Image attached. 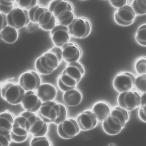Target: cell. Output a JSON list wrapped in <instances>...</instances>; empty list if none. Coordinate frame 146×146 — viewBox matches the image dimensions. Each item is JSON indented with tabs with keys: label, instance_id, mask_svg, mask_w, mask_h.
<instances>
[{
	"label": "cell",
	"instance_id": "6da1fadb",
	"mask_svg": "<svg viewBox=\"0 0 146 146\" xmlns=\"http://www.w3.org/2000/svg\"><path fill=\"white\" fill-rule=\"evenodd\" d=\"M85 74V69L79 61L67 64L57 79L58 88L63 92L76 88Z\"/></svg>",
	"mask_w": 146,
	"mask_h": 146
},
{
	"label": "cell",
	"instance_id": "7a4b0ae2",
	"mask_svg": "<svg viewBox=\"0 0 146 146\" xmlns=\"http://www.w3.org/2000/svg\"><path fill=\"white\" fill-rule=\"evenodd\" d=\"M62 60V48L54 46L36 58L35 68L39 74L49 75L58 67Z\"/></svg>",
	"mask_w": 146,
	"mask_h": 146
},
{
	"label": "cell",
	"instance_id": "3957f363",
	"mask_svg": "<svg viewBox=\"0 0 146 146\" xmlns=\"http://www.w3.org/2000/svg\"><path fill=\"white\" fill-rule=\"evenodd\" d=\"M129 118V112L118 106H116L102 121V129L108 135H117L124 129Z\"/></svg>",
	"mask_w": 146,
	"mask_h": 146
},
{
	"label": "cell",
	"instance_id": "277c9868",
	"mask_svg": "<svg viewBox=\"0 0 146 146\" xmlns=\"http://www.w3.org/2000/svg\"><path fill=\"white\" fill-rule=\"evenodd\" d=\"M38 113L39 117L46 123L57 125L68 118L66 107L55 100L42 102Z\"/></svg>",
	"mask_w": 146,
	"mask_h": 146
},
{
	"label": "cell",
	"instance_id": "5b68a950",
	"mask_svg": "<svg viewBox=\"0 0 146 146\" xmlns=\"http://www.w3.org/2000/svg\"><path fill=\"white\" fill-rule=\"evenodd\" d=\"M28 12L30 21L37 24L43 30L51 31L57 25L53 14L43 6L36 5Z\"/></svg>",
	"mask_w": 146,
	"mask_h": 146
},
{
	"label": "cell",
	"instance_id": "8992f818",
	"mask_svg": "<svg viewBox=\"0 0 146 146\" xmlns=\"http://www.w3.org/2000/svg\"><path fill=\"white\" fill-rule=\"evenodd\" d=\"M25 93V90L19 84L15 82H7L1 89V97L11 105L20 104Z\"/></svg>",
	"mask_w": 146,
	"mask_h": 146
},
{
	"label": "cell",
	"instance_id": "52a82bcc",
	"mask_svg": "<svg viewBox=\"0 0 146 146\" xmlns=\"http://www.w3.org/2000/svg\"><path fill=\"white\" fill-rule=\"evenodd\" d=\"M25 125L29 134L33 137L46 135L49 129L48 124L45 122L36 113L27 111H25Z\"/></svg>",
	"mask_w": 146,
	"mask_h": 146
},
{
	"label": "cell",
	"instance_id": "ba28073f",
	"mask_svg": "<svg viewBox=\"0 0 146 146\" xmlns=\"http://www.w3.org/2000/svg\"><path fill=\"white\" fill-rule=\"evenodd\" d=\"M70 36L77 39H83L88 36L91 31V25L88 19L76 17L68 27Z\"/></svg>",
	"mask_w": 146,
	"mask_h": 146
},
{
	"label": "cell",
	"instance_id": "9c48e42d",
	"mask_svg": "<svg viewBox=\"0 0 146 146\" xmlns=\"http://www.w3.org/2000/svg\"><path fill=\"white\" fill-rule=\"evenodd\" d=\"M25 111L19 114L15 118L11 135L12 141L16 143H21L25 141L29 137V132L25 125Z\"/></svg>",
	"mask_w": 146,
	"mask_h": 146
},
{
	"label": "cell",
	"instance_id": "30bf717a",
	"mask_svg": "<svg viewBox=\"0 0 146 146\" xmlns=\"http://www.w3.org/2000/svg\"><path fill=\"white\" fill-rule=\"evenodd\" d=\"M117 101L119 106L128 111H133L141 106V95L132 90L119 93Z\"/></svg>",
	"mask_w": 146,
	"mask_h": 146
},
{
	"label": "cell",
	"instance_id": "8fae6325",
	"mask_svg": "<svg viewBox=\"0 0 146 146\" xmlns=\"http://www.w3.org/2000/svg\"><path fill=\"white\" fill-rule=\"evenodd\" d=\"M7 20L8 25L17 30L24 28L30 22L28 11L18 7H14L7 15Z\"/></svg>",
	"mask_w": 146,
	"mask_h": 146
},
{
	"label": "cell",
	"instance_id": "7c38bea8",
	"mask_svg": "<svg viewBox=\"0 0 146 146\" xmlns=\"http://www.w3.org/2000/svg\"><path fill=\"white\" fill-rule=\"evenodd\" d=\"M136 76L132 72L124 71L117 74L113 81V86L119 93L131 90L134 87Z\"/></svg>",
	"mask_w": 146,
	"mask_h": 146
},
{
	"label": "cell",
	"instance_id": "4fadbf2b",
	"mask_svg": "<svg viewBox=\"0 0 146 146\" xmlns=\"http://www.w3.org/2000/svg\"><path fill=\"white\" fill-rule=\"evenodd\" d=\"M42 83L40 74L36 71L32 70L22 73L19 79V84L25 92L35 91Z\"/></svg>",
	"mask_w": 146,
	"mask_h": 146
},
{
	"label": "cell",
	"instance_id": "5bb4252c",
	"mask_svg": "<svg viewBox=\"0 0 146 146\" xmlns=\"http://www.w3.org/2000/svg\"><path fill=\"white\" fill-rule=\"evenodd\" d=\"M79 125L74 118H67L58 125L57 132L61 138L70 139L77 135L81 131Z\"/></svg>",
	"mask_w": 146,
	"mask_h": 146
},
{
	"label": "cell",
	"instance_id": "9a60e30c",
	"mask_svg": "<svg viewBox=\"0 0 146 146\" xmlns=\"http://www.w3.org/2000/svg\"><path fill=\"white\" fill-rule=\"evenodd\" d=\"M136 14L131 5L126 4L124 6L117 9L114 13V20L117 24L122 26L131 25L135 19Z\"/></svg>",
	"mask_w": 146,
	"mask_h": 146
},
{
	"label": "cell",
	"instance_id": "2e32d148",
	"mask_svg": "<svg viewBox=\"0 0 146 146\" xmlns=\"http://www.w3.org/2000/svg\"><path fill=\"white\" fill-rule=\"evenodd\" d=\"M81 130L89 131L96 127L99 121L91 110H85L79 113L76 119Z\"/></svg>",
	"mask_w": 146,
	"mask_h": 146
},
{
	"label": "cell",
	"instance_id": "e0dca14e",
	"mask_svg": "<svg viewBox=\"0 0 146 146\" xmlns=\"http://www.w3.org/2000/svg\"><path fill=\"white\" fill-rule=\"evenodd\" d=\"M50 37L55 46L62 48L70 42V35L68 27L57 24L50 31Z\"/></svg>",
	"mask_w": 146,
	"mask_h": 146
},
{
	"label": "cell",
	"instance_id": "ac0fdd59",
	"mask_svg": "<svg viewBox=\"0 0 146 146\" xmlns=\"http://www.w3.org/2000/svg\"><path fill=\"white\" fill-rule=\"evenodd\" d=\"M42 103L35 91H28L25 92L20 104L25 111L36 113L38 112Z\"/></svg>",
	"mask_w": 146,
	"mask_h": 146
},
{
	"label": "cell",
	"instance_id": "d6986e66",
	"mask_svg": "<svg viewBox=\"0 0 146 146\" xmlns=\"http://www.w3.org/2000/svg\"><path fill=\"white\" fill-rule=\"evenodd\" d=\"M61 48L62 60L67 64L79 61L82 56V52L76 43L69 42Z\"/></svg>",
	"mask_w": 146,
	"mask_h": 146
},
{
	"label": "cell",
	"instance_id": "ffe728a7",
	"mask_svg": "<svg viewBox=\"0 0 146 146\" xmlns=\"http://www.w3.org/2000/svg\"><path fill=\"white\" fill-rule=\"evenodd\" d=\"M35 91L42 102L54 100L58 95L57 88L50 83H42Z\"/></svg>",
	"mask_w": 146,
	"mask_h": 146
},
{
	"label": "cell",
	"instance_id": "44dd1931",
	"mask_svg": "<svg viewBox=\"0 0 146 146\" xmlns=\"http://www.w3.org/2000/svg\"><path fill=\"white\" fill-rule=\"evenodd\" d=\"M63 100L66 106L75 107L80 105L82 102V94L79 89L74 88L64 92Z\"/></svg>",
	"mask_w": 146,
	"mask_h": 146
},
{
	"label": "cell",
	"instance_id": "7402d4cb",
	"mask_svg": "<svg viewBox=\"0 0 146 146\" xmlns=\"http://www.w3.org/2000/svg\"><path fill=\"white\" fill-rule=\"evenodd\" d=\"M15 119L13 114L7 110L0 113V134H11Z\"/></svg>",
	"mask_w": 146,
	"mask_h": 146
},
{
	"label": "cell",
	"instance_id": "603a6c76",
	"mask_svg": "<svg viewBox=\"0 0 146 146\" xmlns=\"http://www.w3.org/2000/svg\"><path fill=\"white\" fill-rule=\"evenodd\" d=\"M111 109L108 102L100 100L94 104L91 110L95 114L98 121L102 122L110 114Z\"/></svg>",
	"mask_w": 146,
	"mask_h": 146
},
{
	"label": "cell",
	"instance_id": "cb8c5ba5",
	"mask_svg": "<svg viewBox=\"0 0 146 146\" xmlns=\"http://www.w3.org/2000/svg\"><path fill=\"white\" fill-rule=\"evenodd\" d=\"M48 9L57 17L61 13L67 10H73L71 3L65 0H53L50 1L48 5Z\"/></svg>",
	"mask_w": 146,
	"mask_h": 146
},
{
	"label": "cell",
	"instance_id": "d4e9b609",
	"mask_svg": "<svg viewBox=\"0 0 146 146\" xmlns=\"http://www.w3.org/2000/svg\"><path fill=\"white\" fill-rule=\"evenodd\" d=\"M0 37L4 42L8 44H13L18 39V31L15 28L7 25L0 31Z\"/></svg>",
	"mask_w": 146,
	"mask_h": 146
},
{
	"label": "cell",
	"instance_id": "484cf974",
	"mask_svg": "<svg viewBox=\"0 0 146 146\" xmlns=\"http://www.w3.org/2000/svg\"><path fill=\"white\" fill-rule=\"evenodd\" d=\"M75 18L73 10H67L61 13L55 19L57 24L68 27Z\"/></svg>",
	"mask_w": 146,
	"mask_h": 146
},
{
	"label": "cell",
	"instance_id": "4316f807",
	"mask_svg": "<svg viewBox=\"0 0 146 146\" xmlns=\"http://www.w3.org/2000/svg\"><path fill=\"white\" fill-rule=\"evenodd\" d=\"M135 39L136 42L142 46H146V24L139 26L136 32Z\"/></svg>",
	"mask_w": 146,
	"mask_h": 146
},
{
	"label": "cell",
	"instance_id": "83f0119b",
	"mask_svg": "<svg viewBox=\"0 0 146 146\" xmlns=\"http://www.w3.org/2000/svg\"><path fill=\"white\" fill-rule=\"evenodd\" d=\"M131 5L137 16H143L146 14V0H134Z\"/></svg>",
	"mask_w": 146,
	"mask_h": 146
},
{
	"label": "cell",
	"instance_id": "f1b7e54d",
	"mask_svg": "<svg viewBox=\"0 0 146 146\" xmlns=\"http://www.w3.org/2000/svg\"><path fill=\"white\" fill-rule=\"evenodd\" d=\"M134 87L137 91L143 94L146 91V74L138 75L134 81Z\"/></svg>",
	"mask_w": 146,
	"mask_h": 146
},
{
	"label": "cell",
	"instance_id": "f546056e",
	"mask_svg": "<svg viewBox=\"0 0 146 146\" xmlns=\"http://www.w3.org/2000/svg\"><path fill=\"white\" fill-rule=\"evenodd\" d=\"M30 146H52L49 138L46 136L33 137L30 143Z\"/></svg>",
	"mask_w": 146,
	"mask_h": 146
},
{
	"label": "cell",
	"instance_id": "4dcf8cb0",
	"mask_svg": "<svg viewBox=\"0 0 146 146\" xmlns=\"http://www.w3.org/2000/svg\"><path fill=\"white\" fill-rule=\"evenodd\" d=\"M135 71L138 75L146 74V58L145 56L139 57L134 64Z\"/></svg>",
	"mask_w": 146,
	"mask_h": 146
},
{
	"label": "cell",
	"instance_id": "1f68e13d",
	"mask_svg": "<svg viewBox=\"0 0 146 146\" xmlns=\"http://www.w3.org/2000/svg\"><path fill=\"white\" fill-rule=\"evenodd\" d=\"M15 2L13 0H0V13L7 16L14 8Z\"/></svg>",
	"mask_w": 146,
	"mask_h": 146
},
{
	"label": "cell",
	"instance_id": "d6a6232c",
	"mask_svg": "<svg viewBox=\"0 0 146 146\" xmlns=\"http://www.w3.org/2000/svg\"><path fill=\"white\" fill-rule=\"evenodd\" d=\"M15 1V3L17 5L18 7L28 11L37 5L38 1L17 0V1Z\"/></svg>",
	"mask_w": 146,
	"mask_h": 146
},
{
	"label": "cell",
	"instance_id": "836d02e7",
	"mask_svg": "<svg viewBox=\"0 0 146 146\" xmlns=\"http://www.w3.org/2000/svg\"><path fill=\"white\" fill-rule=\"evenodd\" d=\"M109 3L112 6L117 9H119L127 4V1L126 0H110Z\"/></svg>",
	"mask_w": 146,
	"mask_h": 146
},
{
	"label": "cell",
	"instance_id": "e575fe53",
	"mask_svg": "<svg viewBox=\"0 0 146 146\" xmlns=\"http://www.w3.org/2000/svg\"><path fill=\"white\" fill-rule=\"evenodd\" d=\"M146 106L139 107L138 111V116L141 121L144 123L146 122Z\"/></svg>",
	"mask_w": 146,
	"mask_h": 146
},
{
	"label": "cell",
	"instance_id": "d590c367",
	"mask_svg": "<svg viewBox=\"0 0 146 146\" xmlns=\"http://www.w3.org/2000/svg\"><path fill=\"white\" fill-rule=\"evenodd\" d=\"M8 25L7 16L0 13V31Z\"/></svg>",
	"mask_w": 146,
	"mask_h": 146
},
{
	"label": "cell",
	"instance_id": "8d00e7d4",
	"mask_svg": "<svg viewBox=\"0 0 146 146\" xmlns=\"http://www.w3.org/2000/svg\"><path fill=\"white\" fill-rule=\"evenodd\" d=\"M141 106H146V93H143L141 95Z\"/></svg>",
	"mask_w": 146,
	"mask_h": 146
},
{
	"label": "cell",
	"instance_id": "74e56055",
	"mask_svg": "<svg viewBox=\"0 0 146 146\" xmlns=\"http://www.w3.org/2000/svg\"><path fill=\"white\" fill-rule=\"evenodd\" d=\"M0 146H3V144H2V143L0 141Z\"/></svg>",
	"mask_w": 146,
	"mask_h": 146
}]
</instances>
